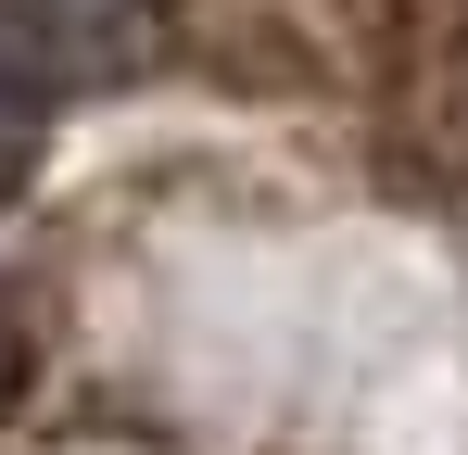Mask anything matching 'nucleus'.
Here are the masks:
<instances>
[{
    "instance_id": "f257e3e1",
    "label": "nucleus",
    "mask_w": 468,
    "mask_h": 455,
    "mask_svg": "<svg viewBox=\"0 0 468 455\" xmlns=\"http://www.w3.org/2000/svg\"><path fill=\"white\" fill-rule=\"evenodd\" d=\"M64 26L38 13V0H0V203L26 190V164H38V127H51V101H64Z\"/></svg>"
},
{
    "instance_id": "f03ea898",
    "label": "nucleus",
    "mask_w": 468,
    "mask_h": 455,
    "mask_svg": "<svg viewBox=\"0 0 468 455\" xmlns=\"http://www.w3.org/2000/svg\"><path fill=\"white\" fill-rule=\"evenodd\" d=\"M13 354H26V342H13V303H0V392H13Z\"/></svg>"
}]
</instances>
